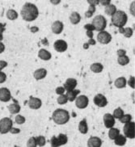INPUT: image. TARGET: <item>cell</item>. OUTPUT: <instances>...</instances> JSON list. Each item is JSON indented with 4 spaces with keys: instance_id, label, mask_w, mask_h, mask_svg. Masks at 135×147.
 Masks as SVG:
<instances>
[{
    "instance_id": "cell-38",
    "label": "cell",
    "mask_w": 135,
    "mask_h": 147,
    "mask_svg": "<svg viewBox=\"0 0 135 147\" xmlns=\"http://www.w3.org/2000/svg\"><path fill=\"white\" fill-rule=\"evenodd\" d=\"M25 122V118L21 115H17L16 117V123L18 125H22Z\"/></svg>"
},
{
    "instance_id": "cell-26",
    "label": "cell",
    "mask_w": 135,
    "mask_h": 147,
    "mask_svg": "<svg viewBox=\"0 0 135 147\" xmlns=\"http://www.w3.org/2000/svg\"><path fill=\"white\" fill-rule=\"evenodd\" d=\"M126 83L127 81L126 78H124V77H121V78H118L116 81H115V86L116 87H117V88H124V87H126Z\"/></svg>"
},
{
    "instance_id": "cell-13",
    "label": "cell",
    "mask_w": 135,
    "mask_h": 147,
    "mask_svg": "<svg viewBox=\"0 0 135 147\" xmlns=\"http://www.w3.org/2000/svg\"><path fill=\"white\" fill-rule=\"evenodd\" d=\"M115 118L113 117L112 114L110 113H106L105 116H104V123H105V125L106 128L108 129H111L113 128L115 125Z\"/></svg>"
},
{
    "instance_id": "cell-45",
    "label": "cell",
    "mask_w": 135,
    "mask_h": 147,
    "mask_svg": "<svg viewBox=\"0 0 135 147\" xmlns=\"http://www.w3.org/2000/svg\"><path fill=\"white\" fill-rule=\"evenodd\" d=\"M110 3H111L110 0H101V1H100V4L103 5V6H105V7H107L108 5L110 4Z\"/></svg>"
},
{
    "instance_id": "cell-19",
    "label": "cell",
    "mask_w": 135,
    "mask_h": 147,
    "mask_svg": "<svg viewBox=\"0 0 135 147\" xmlns=\"http://www.w3.org/2000/svg\"><path fill=\"white\" fill-rule=\"evenodd\" d=\"M38 56L41 59H42L44 61H49L50 60V58H51V53L47 51V50H45V49H41L38 53Z\"/></svg>"
},
{
    "instance_id": "cell-5",
    "label": "cell",
    "mask_w": 135,
    "mask_h": 147,
    "mask_svg": "<svg viewBox=\"0 0 135 147\" xmlns=\"http://www.w3.org/2000/svg\"><path fill=\"white\" fill-rule=\"evenodd\" d=\"M68 138L65 134H59L57 137L53 136L50 140V145L52 147H58L67 143Z\"/></svg>"
},
{
    "instance_id": "cell-15",
    "label": "cell",
    "mask_w": 135,
    "mask_h": 147,
    "mask_svg": "<svg viewBox=\"0 0 135 147\" xmlns=\"http://www.w3.org/2000/svg\"><path fill=\"white\" fill-rule=\"evenodd\" d=\"M41 100L38 98H35L31 96L29 101H28V106L31 109H39L41 107Z\"/></svg>"
},
{
    "instance_id": "cell-4",
    "label": "cell",
    "mask_w": 135,
    "mask_h": 147,
    "mask_svg": "<svg viewBox=\"0 0 135 147\" xmlns=\"http://www.w3.org/2000/svg\"><path fill=\"white\" fill-rule=\"evenodd\" d=\"M92 24L94 27L95 30L98 31V32H102L105 30V28H106L107 20L105 16L99 15V16H95V18L93 19Z\"/></svg>"
},
{
    "instance_id": "cell-14",
    "label": "cell",
    "mask_w": 135,
    "mask_h": 147,
    "mask_svg": "<svg viewBox=\"0 0 135 147\" xmlns=\"http://www.w3.org/2000/svg\"><path fill=\"white\" fill-rule=\"evenodd\" d=\"M76 86H77V80L76 79H74V78H68L65 81V83H64L63 87L65 88V91H70L74 90Z\"/></svg>"
},
{
    "instance_id": "cell-50",
    "label": "cell",
    "mask_w": 135,
    "mask_h": 147,
    "mask_svg": "<svg viewBox=\"0 0 135 147\" xmlns=\"http://www.w3.org/2000/svg\"><path fill=\"white\" fill-rule=\"evenodd\" d=\"M130 11H131V14H132V15H134V3H132V4H131Z\"/></svg>"
},
{
    "instance_id": "cell-44",
    "label": "cell",
    "mask_w": 135,
    "mask_h": 147,
    "mask_svg": "<svg viewBox=\"0 0 135 147\" xmlns=\"http://www.w3.org/2000/svg\"><path fill=\"white\" fill-rule=\"evenodd\" d=\"M7 65V62L5 61H0V71Z\"/></svg>"
},
{
    "instance_id": "cell-3",
    "label": "cell",
    "mask_w": 135,
    "mask_h": 147,
    "mask_svg": "<svg viewBox=\"0 0 135 147\" xmlns=\"http://www.w3.org/2000/svg\"><path fill=\"white\" fill-rule=\"evenodd\" d=\"M127 20H128V16L126 13L121 10L117 11L112 16V24L114 26L117 27L119 28L125 26L126 24Z\"/></svg>"
},
{
    "instance_id": "cell-23",
    "label": "cell",
    "mask_w": 135,
    "mask_h": 147,
    "mask_svg": "<svg viewBox=\"0 0 135 147\" xmlns=\"http://www.w3.org/2000/svg\"><path fill=\"white\" fill-rule=\"evenodd\" d=\"M114 142L116 145L122 146L126 145V138L122 134H119L117 137L114 139Z\"/></svg>"
},
{
    "instance_id": "cell-25",
    "label": "cell",
    "mask_w": 135,
    "mask_h": 147,
    "mask_svg": "<svg viewBox=\"0 0 135 147\" xmlns=\"http://www.w3.org/2000/svg\"><path fill=\"white\" fill-rule=\"evenodd\" d=\"M79 93H80V91H79V90H73V91H67V93H66L67 99H68L69 101L72 102V101H74V100L76 99L77 95H78Z\"/></svg>"
},
{
    "instance_id": "cell-31",
    "label": "cell",
    "mask_w": 135,
    "mask_h": 147,
    "mask_svg": "<svg viewBox=\"0 0 135 147\" xmlns=\"http://www.w3.org/2000/svg\"><path fill=\"white\" fill-rule=\"evenodd\" d=\"M117 61L118 63L121 65H127V64H129V62H130V58H129V57H127L126 55V56L119 57L117 59Z\"/></svg>"
},
{
    "instance_id": "cell-52",
    "label": "cell",
    "mask_w": 135,
    "mask_h": 147,
    "mask_svg": "<svg viewBox=\"0 0 135 147\" xmlns=\"http://www.w3.org/2000/svg\"><path fill=\"white\" fill-rule=\"evenodd\" d=\"M87 45H96V40L94 39H90L88 40V42H87Z\"/></svg>"
},
{
    "instance_id": "cell-29",
    "label": "cell",
    "mask_w": 135,
    "mask_h": 147,
    "mask_svg": "<svg viewBox=\"0 0 135 147\" xmlns=\"http://www.w3.org/2000/svg\"><path fill=\"white\" fill-rule=\"evenodd\" d=\"M7 17L10 20H15L18 18V13L13 9H10L7 12Z\"/></svg>"
},
{
    "instance_id": "cell-6",
    "label": "cell",
    "mask_w": 135,
    "mask_h": 147,
    "mask_svg": "<svg viewBox=\"0 0 135 147\" xmlns=\"http://www.w3.org/2000/svg\"><path fill=\"white\" fill-rule=\"evenodd\" d=\"M12 125H13V122L10 118L8 117L3 118L0 121V134H7L12 128Z\"/></svg>"
},
{
    "instance_id": "cell-33",
    "label": "cell",
    "mask_w": 135,
    "mask_h": 147,
    "mask_svg": "<svg viewBox=\"0 0 135 147\" xmlns=\"http://www.w3.org/2000/svg\"><path fill=\"white\" fill-rule=\"evenodd\" d=\"M123 115H124V111H123L121 108H118L114 110L113 117L114 118H117V119H120Z\"/></svg>"
},
{
    "instance_id": "cell-49",
    "label": "cell",
    "mask_w": 135,
    "mask_h": 147,
    "mask_svg": "<svg viewBox=\"0 0 135 147\" xmlns=\"http://www.w3.org/2000/svg\"><path fill=\"white\" fill-rule=\"evenodd\" d=\"M87 35L90 39H93V32L92 31H87Z\"/></svg>"
},
{
    "instance_id": "cell-51",
    "label": "cell",
    "mask_w": 135,
    "mask_h": 147,
    "mask_svg": "<svg viewBox=\"0 0 135 147\" xmlns=\"http://www.w3.org/2000/svg\"><path fill=\"white\" fill-rule=\"evenodd\" d=\"M5 50V45L2 42H0V53L3 52Z\"/></svg>"
},
{
    "instance_id": "cell-36",
    "label": "cell",
    "mask_w": 135,
    "mask_h": 147,
    "mask_svg": "<svg viewBox=\"0 0 135 147\" xmlns=\"http://www.w3.org/2000/svg\"><path fill=\"white\" fill-rule=\"evenodd\" d=\"M67 101H68V99H67V96L66 95H61L58 98H57V103L59 104H65L67 103Z\"/></svg>"
},
{
    "instance_id": "cell-8",
    "label": "cell",
    "mask_w": 135,
    "mask_h": 147,
    "mask_svg": "<svg viewBox=\"0 0 135 147\" xmlns=\"http://www.w3.org/2000/svg\"><path fill=\"white\" fill-rule=\"evenodd\" d=\"M97 40L100 44L107 45L112 40V36L109 34L108 32L102 31V32H100L97 35Z\"/></svg>"
},
{
    "instance_id": "cell-43",
    "label": "cell",
    "mask_w": 135,
    "mask_h": 147,
    "mask_svg": "<svg viewBox=\"0 0 135 147\" xmlns=\"http://www.w3.org/2000/svg\"><path fill=\"white\" fill-rule=\"evenodd\" d=\"M84 28H85V29H87V31H94L95 30V28H94L93 25H92V24H85Z\"/></svg>"
},
{
    "instance_id": "cell-46",
    "label": "cell",
    "mask_w": 135,
    "mask_h": 147,
    "mask_svg": "<svg viewBox=\"0 0 135 147\" xmlns=\"http://www.w3.org/2000/svg\"><path fill=\"white\" fill-rule=\"evenodd\" d=\"M126 51L124 49H119L117 51V55L119 57L126 56Z\"/></svg>"
},
{
    "instance_id": "cell-35",
    "label": "cell",
    "mask_w": 135,
    "mask_h": 147,
    "mask_svg": "<svg viewBox=\"0 0 135 147\" xmlns=\"http://www.w3.org/2000/svg\"><path fill=\"white\" fill-rule=\"evenodd\" d=\"M131 119H132L131 115H130V114H127V115H123V116L119 119V121H120V122H122V123L126 124V123H128V122H130Z\"/></svg>"
},
{
    "instance_id": "cell-22",
    "label": "cell",
    "mask_w": 135,
    "mask_h": 147,
    "mask_svg": "<svg viewBox=\"0 0 135 147\" xmlns=\"http://www.w3.org/2000/svg\"><path fill=\"white\" fill-rule=\"evenodd\" d=\"M70 20L72 24H78V23L80 22V20H81V16H80V15L78 12L74 11L70 15Z\"/></svg>"
},
{
    "instance_id": "cell-2",
    "label": "cell",
    "mask_w": 135,
    "mask_h": 147,
    "mask_svg": "<svg viewBox=\"0 0 135 147\" xmlns=\"http://www.w3.org/2000/svg\"><path fill=\"white\" fill-rule=\"evenodd\" d=\"M53 121L57 125H65L70 120V113L65 109L58 108L53 113Z\"/></svg>"
},
{
    "instance_id": "cell-27",
    "label": "cell",
    "mask_w": 135,
    "mask_h": 147,
    "mask_svg": "<svg viewBox=\"0 0 135 147\" xmlns=\"http://www.w3.org/2000/svg\"><path fill=\"white\" fill-rule=\"evenodd\" d=\"M119 32L124 34V36L127 38H130L133 35V29L131 28H119Z\"/></svg>"
},
{
    "instance_id": "cell-54",
    "label": "cell",
    "mask_w": 135,
    "mask_h": 147,
    "mask_svg": "<svg viewBox=\"0 0 135 147\" xmlns=\"http://www.w3.org/2000/svg\"><path fill=\"white\" fill-rule=\"evenodd\" d=\"M83 47H84V49H87V48L89 47V45H87V43L86 44H84V45H83Z\"/></svg>"
},
{
    "instance_id": "cell-48",
    "label": "cell",
    "mask_w": 135,
    "mask_h": 147,
    "mask_svg": "<svg viewBox=\"0 0 135 147\" xmlns=\"http://www.w3.org/2000/svg\"><path fill=\"white\" fill-rule=\"evenodd\" d=\"M87 3L90 4V6H96V5L99 4L100 3V1H92V0H89V1H87Z\"/></svg>"
},
{
    "instance_id": "cell-41",
    "label": "cell",
    "mask_w": 135,
    "mask_h": 147,
    "mask_svg": "<svg viewBox=\"0 0 135 147\" xmlns=\"http://www.w3.org/2000/svg\"><path fill=\"white\" fill-rule=\"evenodd\" d=\"M65 88L63 87H58L56 88V93H57V95H63L64 94V92H65Z\"/></svg>"
},
{
    "instance_id": "cell-42",
    "label": "cell",
    "mask_w": 135,
    "mask_h": 147,
    "mask_svg": "<svg viewBox=\"0 0 135 147\" xmlns=\"http://www.w3.org/2000/svg\"><path fill=\"white\" fill-rule=\"evenodd\" d=\"M5 30V24H0V42L1 40L3 39V32Z\"/></svg>"
},
{
    "instance_id": "cell-37",
    "label": "cell",
    "mask_w": 135,
    "mask_h": 147,
    "mask_svg": "<svg viewBox=\"0 0 135 147\" xmlns=\"http://www.w3.org/2000/svg\"><path fill=\"white\" fill-rule=\"evenodd\" d=\"M36 142L34 137H32L28 139V142H27V147H36Z\"/></svg>"
},
{
    "instance_id": "cell-53",
    "label": "cell",
    "mask_w": 135,
    "mask_h": 147,
    "mask_svg": "<svg viewBox=\"0 0 135 147\" xmlns=\"http://www.w3.org/2000/svg\"><path fill=\"white\" fill-rule=\"evenodd\" d=\"M30 29L32 32H37V31L39 30V29H38V28H36V27H32Z\"/></svg>"
},
{
    "instance_id": "cell-17",
    "label": "cell",
    "mask_w": 135,
    "mask_h": 147,
    "mask_svg": "<svg viewBox=\"0 0 135 147\" xmlns=\"http://www.w3.org/2000/svg\"><path fill=\"white\" fill-rule=\"evenodd\" d=\"M63 24H62V22L61 21H57L53 22V24H52V31L53 33H55V34H60L62 30H63Z\"/></svg>"
},
{
    "instance_id": "cell-24",
    "label": "cell",
    "mask_w": 135,
    "mask_h": 147,
    "mask_svg": "<svg viewBox=\"0 0 135 147\" xmlns=\"http://www.w3.org/2000/svg\"><path fill=\"white\" fill-rule=\"evenodd\" d=\"M117 11V10L116 6H114V5L113 4H109L108 5L107 7H105V14L109 16H113Z\"/></svg>"
},
{
    "instance_id": "cell-16",
    "label": "cell",
    "mask_w": 135,
    "mask_h": 147,
    "mask_svg": "<svg viewBox=\"0 0 135 147\" xmlns=\"http://www.w3.org/2000/svg\"><path fill=\"white\" fill-rule=\"evenodd\" d=\"M101 145H102V141L97 137H91L88 139L87 142L88 147H101Z\"/></svg>"
},
{
    "instance_id": "cell-32",
    "label": "cell",
    "mask_w": 135,
    "mask_h": 147,
    "mask_svg": "<svg viewBox=\"0 0 135 147\" xmlns=\"http://www.w3.org/2000/svg\"><path fill=\"white\" fill-rule=\"evenodd\" d=\"M36 142V145L42 147L45 145L46 141H45V138L43 136H39V137H36L35 138Z\"/></svg>"
},
{
    "instance_id": "cell-40",
    "label": "cell",
    "mask_w": 135,
    "mask_h": 147,
    "mask_svg": "<svg viewBox=\"0 0 135 147\" xmlns=\"http://www.w3.org/2000/svg\"><path fill=\"white\" fill-rule=\"evenodd\" d=\"M7 80V75L6 74L0 71V83H3Z\"/></svg>"
},
{
    "instance_id": "cell-18",
    "label": "cell",
    "mask_w": 135,
    "mask_h": 147,
    "mask_svg": "<svg viewBox=\"0 0 135 147\" xmlns=\"http://www.w3.org/2000/svg\"><path fill=\"white\" fill-rule=\"evenodd\" d=\"M46 74H47V70L44 68H41V69H36L34 72V78L36 80H41V79L45 78Z\"/></svg>"
},
{
    "instance_id": "cell-34",
    "label": "cell",
    "mask_w": 135,
    "mask_h": 147,
    "mask_svg": "<svg viewBox=\"0 0 135 147\" xmlns=\"http://www.w3.org/2000/svg\"><path fill=\"white\" fill-rule=\"evenodd\" d=\"M95 11H96V7L90 6L88 10L85 12V16H86V18H91L93 16V14H94Z\"/></svg>"
},
{
    "instance_id": "cell-21",
    "label": "cell",
    "mask_w": 135,
    "mask_h": 147,
    "mask_svg": "<svg viewBox=\"0 0 135 147\" xmlns=\"http://www.w3.org/2000/svg\"><path fill=\"white\" fill-rule=\"evenodd\" d=\"M78 130L81 134H86L88 131V127H87V121L86 119H83V121H80L79 125H78Z\"/></svg>"
},
{
    "instance_id": "cell-11",
    "label": "cell",
    "mask_w": 135,
    "mask_h": 147,
    "mask_svg": "<svg viewBox=\"0 0 135 147\" xmlns=\"http://www.w3.org/2000/svg\"><path fill=\"white\" fill-rule=\"evenodd\" d=\"M54 49L55 50L57 51L58 53H63L65 52V50L67 49V43L65 42V40H57L54 42Z\"/></svg>"
},
{
    "instance_id": "cell-39",
    "label": "cell",
    "mask_w": 135,
    "mask_h": 147,
    "mask_svg": "<svg viewBox=\"0 0 135 147\" xmlns=\"http://www.w3.org/2000/svg\"><path fill=\"white\" fill-rule=\"evenodd\" d=\"M134 82H135V78L134 77H133V76H131L130 78V79L128 80V84L133 89H134Z\"/></svg>"
},
{
    "instance_id": "cell-20",
    "label": "cell",
    "mask_w": 135,
    "mask_h": 147,
    "mask_svg": "<svg viewBox=\"0 0 135 147\" xmlns=\"http://www.w3.org/2000/svg\"><path fill=\"white\" fill-rule=\"evenodd\" d=\"M14 101H15V104H10L8 106V110L11 114H17L20 111V106L19 105L18 102H16V100H14Z\"/></svg>"
},
{
    "instance_id": "cell-12",
    "label": "cell",
    "mask_w": 135,
    "mask_h": 147,
    "mask_svg": "<svg viewBox=\"0 0 135 147\" xmlns=\"http://www.w3.org/2000/svg\"><path fill=\"white\" fill-rule=\"evenodd\" d=\"M11 99V91L7 87L0 88V101L3 102H8Z\"/></svg>"
},
{
    "instance_id": "cell-28",
    "label": "cell",
    "mask_w": 135,
    "mask_h": 147,
    "mask_svg": "<svg viewBox=\"0 0 135 147\" xmlns=\"http://www.w3.org/2000/svg\"><path fill=\"white\" fill-rule=\"evenodd\" d=\"M104 69V66L100 63H93L91 65V70L94 73H100Z\"/></svg>"
},
{
    "instance_id": "cell-1",
    "label": "cell",
    "mask_w": 135,
    "mask_h": 147,
    "mask_svg": "<svg viewBox=\"0 0 135 147\" xmlns=\"http://www.w3.org/2000/svg\"><path fill=\"white\" fill-rule=\"evenodd\" d=\"M22 18L26 21L31 22L35 20L38 17L39 11L36 6L30 3H27L23 6L20 11Z\"/></svg>"
},
{
    "instance_id": "cell-7",
    "label": "cell",
    "mask_w": 135,
    "mask_h": 147,
    "mask_svg": "<svg viewBox=\"0 0 135 147\" xmlns=\"http://www.w3.org/2000/svg\"><path fill=\"white\" fill-rule=\"evenodd\" d=\"M134 127H135V123L134 122H128L126 123L125 126H124V134L125 136L128 138L133 139L134 138Z\"/></svg>"
},
{
    "instance_id": "cell-47",
    "label": "cell",
    "mask_w": 135,
    "mask_h": 147,
    "mask_svg": "<svg viewBox=\"0 0 135 147\" xmlns=\"http://www.w3.org/2000/svg\"><path fill=\"white\" fill-rule=\"evenodd\" d=\"M10 132H11V134H17L20 132V130L19 129H16V128H13V127H12V128L11 129V130H10Z\"/></svg>"
},
{
    "instance_id": "cell-30",
    "label": "cell",
    "mask_w": 135,
    "mask_h": 147,
    "mask_svg": "<svg viewBox=\"0 0 135 147\" xmlns=\"http://www.w3.org/2000/svg\"><path fill=\"white\" fill-rule=\"evenodd\" d=\"M120 134V130L118 129H115V128H111L109 132V138L114 140Z\"/></svg>"
},
{
    "instance_id": "cell-10",
    "label": "cell",
    "mask_w": 135,
    "mask_h": 147,
    "mask_svg": "<svg viewBox=\"0 0 135 147\" xmlns=\"http://www.w3.org/2000/svg\"><path fill=\"white\" fill-rule=\"evenodd\" d=\"M93 101H94V104H96V106L100 107V108H104L108 104V100L106 99V97L105 95H101V94L96 95Z\"/></svg>"
},
{
    "instance_id": "cell-9",
    "label": "cell",
    "mask_w": 135,
    "mask_h": 147,
    "mask_svg": "<svg viewBox=\"0 0 135 147\" xmlns=\"http://www.w3.org/2000/svg\"><path fill=\"white\" fill-rule=\"evenodd\" d=\"M89 103V100L86 95H80L76 99L75 101V105L76 107L80 109H83V108H87V105Z\"/></svg>"
}]
</instances>
